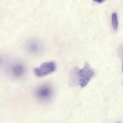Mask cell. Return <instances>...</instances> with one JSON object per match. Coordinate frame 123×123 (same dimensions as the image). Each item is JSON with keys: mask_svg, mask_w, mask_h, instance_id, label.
<instances>
[{"mask_svg": "<svg viewBox=\"0 0 123 123\" xmlns=\"http://www.w3.org/2000/svg\"><path fill=\"white\" fill-rule=\"evenodd\" d=\"M56 69V66L54 62H44L38 67L35 68L34 73L36 76L43 77L53 73Z\"/></svg>", "mask_w": 123, "mask_h": 123, "instance_id": "5b68a950", "label": "cell"}, {"mask_svg": "<svg viewBox=\"0 0 123 123\" xmlns=\"http://www.w3.org/2000/svg\"><path fill=\"white\" fill-rule=\"evenodd\" d=\"M94 70L89 64L86 63L84 67L78 71V84L82 87L86 86L94 76Z\"/></svg>", "mask_w": 123, "mask_h": 123, "instance_id": "3957f363", "label": "cell"}, {"mask_svg": "<svg viewBox=\"0 0 123 123\" xmlns=\"http://www.w3.org/2000/svg\"><path fill=\"white\" fill-rule=\"evenodd\" d=\"M53 89L52 85L47 83L38 85L35 90L34 97L39 103L46 104L49 103L53 97Z\"/></svg>", "mask_w": 123, "mask_h": 123, "instance_id": "6da1fadb", "label": "cell"}, {"mask_svg": "<svg viewBox=\"0 0 123 123\" xmlns=\"http://www.w3.org/2000/svg\"><path fill=\"white\" fill-rule=\"evenodd\" d=\"M6 69L8 76L16 80L22 79L26 73V67L25 64L19 61H12L8 64Z\"/></svg>", "mask_w": 123, "mask_h": 123, "instance_id": "7a4b0ae2", "label": "cell"}, {"mask_svg": "<svg viewBox=\"0 0 123 123\" xmlns=\"http://www.w3.org/2000/svg\"><path fill=\"white\" fill-rule=\"evenodd\" d=\"M93 0L97 3H103L105 0Z\"/></svg>", "mask_w": 123, "mask_h": 123, "instance_id": "9c48e42d", "label": "cell"}, {"mask_svg": "<svg viewBox=\"0 0 123 123\" xmlns=\"http://www.w3.org/2000/svg\"><path fill=\"white\" fill-rule=\"evenodd\" d=\"M79 68L75 67L71 71L69 75V85L71 86H74L78 84V72Z\"/></svg>", "mask_w": 123, "mask_h": 123, "instance_id": "8992f818", "label": "cell"}, {"mask_svg": "<svg viewBox=\"0 0 123 123\" xmlns=\"http://www.w3.org/2000/svg\"><path fill=\"white\" fill-rule=\"evenodd\" d=\"M4 62V60L3 57L1 55H0V69L3 64Z\"/></svg>", "mask_w": 123, "mask_h": 123, "instance_id": "ba28073f", "label": "cell"}, {"mask_svg": "<svg viewBox=\"0 0 123 123\" xmlns=\"http://www.w3.org/2000/svg\"><path fill=\"white\" fill-rule=\"evenodd\" d=\"M112 23L113 29L115 31L117 30L118 27V16L116 13H113L112 15Z\"/></svg>", "mask_w": 123, "mask_h": 123, "instance_id": "52a82bcc", "label": "cell"}, {"mask_svg": "<svg viewBox=\"0 0 123 123\" xmlns=\"http://www.w3.org/2000/svg\"><path fill=\"white\" fill-rule=\"evenodd\" d=\"M25 50L27 52L33 56L40 55L43 50V47L42 42L38 39L32 38L26 42Z\"/></svg>", "mask_w": 123, "mask_h": 123, "instance_id": "277c9868", "label": "cell"}]
</instances>
